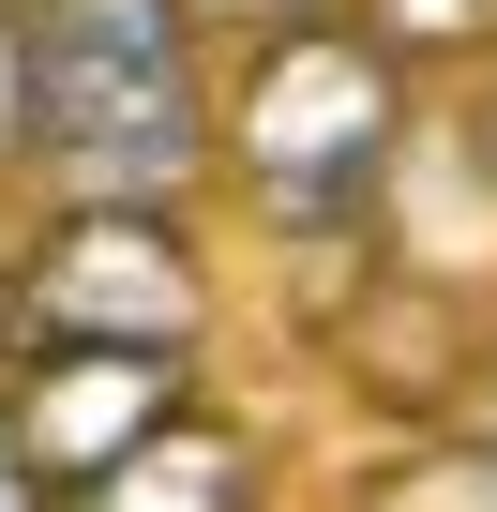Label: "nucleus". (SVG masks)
<instances>
[{
    "mask_svg": "<svg viewBox=\"0 0 497 512\" xmlns=\"http://www.w3.org/2000/svg\"><path fill=\"white\" fill-rule=\"evenodd\" d=\"M196 0H31V181L61 196H166L226 151Z\"/></svg>",
    "mask_w": 497,
    "mask_h": 512,
    "instance_id": "f257e3e1",
    "label": "nucleus"
},
{
    "mask_svg": "<svg viewBox=\"0 0 497 512\" xmlns=\"http://www.w3.org/2000/svg\"><path fill=\"white\" fill-rule=\"evenodd\" d=\"M407 76L362 16H272L241 46V91H226V181L257 226L287 241H332L392 196V151H407Z\"/></svg>",
    "mask_w": 497,
    "mask_h": 512,
    "instance_id": "f03ea898",
    "label": "nucleus"
},
{
    "mask_svg": "<svg viewBox=\"0 0 497 512\" xmlns=\"http://www.w3.org/2000/svg\"><path fill=\"white\" fill-rule=\"evenodd\" d=\"M16 332H91V347H181L211 332V272L166 196H61V226L16 256Z\"/></svg>",
    "mask_w": 497,
    "mask_h": 512,
    "instance_id": "7ed1b4c3",
    "label": "nucleus"
},
{
    "mask_svg": "<svg viewBox=\"0 0 497 512\" xmlns=\"http://www.w3.org/2000/svg\"><path fill=\"white\" fill-rule=\"evenodd\" d=\"M0 407H16V437L46 452L61 497H91L136 437H166L196 407V362L181 347H91V332H16V362H0Z\"/></svg>",
    "mask_w": 497,
    "mask_h": 512,
    "instance_id": "20e7f679",
    "label": "nucleus"
},
{
    "mask_svg": "<svg viewBox=\"0 0 497 512\" xmlns=\"http://www.w3.org/2000/svg\"><path fill=\"white\" fill-rule=\"evenodd\" d=\"M76 512H257V437L211 422V407H181V422H166V437H136Z\"/></svg>",
    "mask_w": 497,
    "mask_h": 512,
    "instance_id": "39448f33",
    "label": "nucleus"
},
{
    "mask_svg": "<svg viewBox=\"0 0 497 512\" xmlns=\"http://www.w3.org/2000/svg\"><path fill=\"white\" fill-rule=\"evenodd\" d=\"M362 512H497V437H482V422L422 437L407 467H377V482H362Z\"/></svg>",
    "mask_w": 497,
    "mask_h": 512,
    "instance_id": "423d86ee",
    "label": "nucleus"
},
{
    "mask_svg": "<svg viewBox=\"0 0 497 512\" xmlns=\"http://www.w3.org/2000/svg\"><path fill=\"white\" fill-rule=\"evenodd\" d=\"M347 16H362L392 61H482V46H497V0H347Z\"/></svg>",
    "mask_w": 497,
    "mask_h": 512,
    "instance_id": "0eeeda50",
    "label": "nucleus"
},
{
    "mask_svg": "<svg viewBox=\"0 0 497 512\" xmlns=\"http://www.w3.org/2000/svg\"><path fill=\"white\" fill-rule=\"evenodd\" d=\"M0 166H31V0H0Z\"/></svg>",
    "mask_w": 497,
    "mask_h": 512,
    "instance_id": "6e6552de",
    "label": "nucleus"
},
{
    "mask_svg": "<svg viewBox=\"0 0 497 512\" xmlns=\"http://www.w3.org/2000/svg\"><path fill=\"white\" fill-rule=\"evenodd\" d=\"M0 512H76V497L46 482V452L16 437V407H0Z\"/></svg>",
    "mask_w": 497,
    "mask_h": 512,
    "instance_id": "1a4fd4ad",
    "label": "nucleus"
},
{
    "mask_svg": "<svg viewBox=\"0 0 497 512\" xmlns=\"http://www.w3.org/2000/svg\"><path fill=\"white\" fill-rule=\"evenodd\" d=\"M467 166H482V181H497V46H482V61H467Z\"/></svg>",
    "mask_w": 497,
    "mask_h": 512,
    "instance_id": "9d476101",
    "label": "nucleus"
},
{
    "mask_svg": "<svg viewBox=\"0 0 497 512\" xmlns=\"http://www.w3.org/2000/svg\"><path fill=\"white\" fill-rule=\"evenodd\" d=\"M211 31H272V16H317V0H196Z\"/></svg>",
    "mask_w": 497,
    "mask_h": 512,
    "instance_id": "9b49d317",
    "label": "nucleus"
},
{
    "mask_svg": "<svg viewBox=\"0 0 497 512\" xmlns=\"http://www.w3.org/2000/svg\"><path fill=\"white\" fill-rule=\"evenodd\" d=\"M467 422H482V437H497V347H482V362H467Z\"/></svg>",
    "mask_w": 497,
    "mask_h": 512,
    "instance_id": "f8f14e48",
    "label": "nucleus"
},
{
    "mask_svg": "<svg viewBox=\"0 0 497 512\" xmlns=\"http://www.w3.org/2000/svg\"><path fill=\"white\" fill-rule=\"evenodd\" d=\"M0 362H16V256H0Z\"/></svg>",
    "mask_w": 497,
    "mask_h": 512,
    "instance_id": "ddd939ff",
    "label": "nucleus"
}]
</instances>
